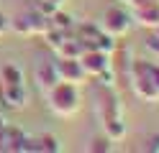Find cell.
<instances>
[{
	"instance_id": "6da1fadb",
	"label": "cell",
	"mask_w": 159,
	"mask_h": 153,
	"mask_svg": "<svg viewBox=\"0 0 159 153\" xmlns=\"http://www.w3.org/2000/svg\"><path fill=\"white\" fill-rule=\"evenodd\" d=\"M44 95H46L49 110H52L54 115H59V117H72L80 110V105H82L77 84H69V82H59V84H54L49 92H44Z\"/></svg>"
},
{
	"instance_id": "7a4b0ae2",
	"label": "cell",
	"mask_w": 159,
	"mask_h": 153,
	"mask_svg": "<svg viewBox=\"0 0 159 153\" xmlns=\"http://www.w3.org/2000/svg\"><path fill=\"white\" fill-rule=\"evenodd\" d=\"M95 110H98V115H100L103 122L113 120V117H123V105H121V97H118L116 87H100L98 89Z\"/></svg>"
},
{
	"instance_id": "3957f363",
	"label": "cell",
	"mask_w": 159,
	"mask_h": 153,
	"mask_svg": "<svg viewBox=\"0 0 159 153\" xmlns=\"http://www.w3.org/2000/svg\"><path fill=\"white\" fill-rule=\"evenodd\" d=\"M131 23H134V18H131V13H128V10H123V8H108L105 13H103L100 28L118 38V36H123V33H128V31H131Z\"/></svg>"
},
{
	"instance_id": "277c9868",
	"label": "cell",
	"mask_w": 159,
	"mask_h": 153,
	"mask_svg": "<svg viewBox=\"0 0 159 153\" xmlns=\"http://www.w3.org/2000/svg\"><path fill=\"white\" fill-rule=\"evenodd\" d=\"M80 64H82L87 77H95V74H100L103 69L113 66L111 64V54H105L100 49H85L82 54H80Z\"/></svg>"
},
{
	"instance_id": "5b68a950",
	"label": "cell",
	"mask_w": 159,
	"mask_h": 153,
	"mask_svg": "<svg viewBox=\"0 0 159 153\" xmlns=\"http://www.w3.org/2000/svg\"><path fill=\"white\" fill-rule=\"evenodd\" d=\"M0 151H11V153H31V135H26L21 128L5 125V138L0 143Z\"/></svg>"
},
{
	"instance_id": "8992f818",
	"label": "cell",
	"mask_w": 159,
	"mask_h": 153,
	"mask_svg": "<svg viewBox=\"0 0 159 153\" xmlns=\"http://www.w3.org/2000/svg\"><path fill=\"white\" fill-rule=\"evenodd\" d=\"M54 61H57V71H59V79L62 82H69V84H77V87L85 84L87 74H85L82 64H80V59H62V56H57Z\"/></svg>"
},
{
	"instance_id": "52a82bcc",
	"label": "cell",
	"mask_w": 159,
	"mask_h": 153,
	"mask_svg": "<svg viewBox=\"0 0 159 153\" xmlns=\"http://www.w3.org/2000/svg\"><path fill=\"white\" fill-rule=\"evenodd\" d=\"M59 71H57V61L46 59V61H39L36 64V84L41 92H49L54 84H59Z\"/></svg>"
},
{
	"instance_id": "ba28073f",
	"label": "cell",
	"mask_w": 159,
	"mask_h": 153,
	"mask_svg": "<svg viewBox=\"0 0 159 153\" xmlns=\"http://www.w3.org/2000/svg\"><path fill=\"white\" fill-rule=\"evenodd\" d=\"M64 151L59 135L54 133H41V135H31V153H59Z\"/></svg>"
},
{
	"instance_id": "9c48e42d",
	"label": "cell",
	"mask_w": 159,
	"mask_h": 153,
	"mask_svg": "<svg viewBox=\"0 0 159 153\" xmlns=\"http://www.w3.org/2000/svg\"><path fill=\"white\" fill-rule=\"evenodd\" d=\"M3 102H5V107H11V110H21L28 105V89L26 84H8L3 87Z\"/></svg>"
},
{
	"instance_id": "30bf717a",
	"label": "cell",
	"mask_w": 159,
	"mask_h": 153,
	"mask_svg": "<svg viewBox=\"0 0 159 153\" xmlns=\"http://www.w3.org/2000/svg\"><path fill=\"white\" fill-rule=\"evenodd\" d=\"M28 18V28H31V36H44L49 28H52V18L39 13V10H31V13H26Z\"/></svg>"
},
{
	"instance_id": "8fae6325",
	"label": "cell",
	"mask_w": 159,
	"mask_h": 153,
	"mask_svg": "<svg viewBox=\"0 0 159 153\" xmlns=\"http://www.w3.org/2000/svg\"><path fill=\"white\" fill-rule=\"evenodd\" d=\"M103 128H105V135L111 138L113 143H118V140L126 135V120H123V117H113V120H108V122H103Z\"/></svg>"
},
{
	"instance_id": "7c38bea8",
	"label": "cell",
	"mask_w": 159,
	"mask_h": 153,
	"mask_svg": "<svg viewBox=\"0 0 159 153\" xmlns=\"http://www.w3.org/2000/svg\"><path fill=\"white\" fill-rule=\"evenodd\" d=\"M49 18H52V28H59V31H64V33H69V36H72L75 18L69 15V13H62V10L57 8V10H54V13L49 15Z\"/></svg>"
},
{
	"instance_id": "4fadbf2b",
	"label": "cell",
	"mask_w": 159,
	"mask_h": 153,
	"mask_svg": "<svg viewBox=\"0 0 159 153\" xmlns=\"http://www.w3.org/2000/svg\"><path fill=\"white\" fill-rule=\"evenodd\" d=\"M0 79H3V87L8 84H23V71L16 64H5L3 71H0Z\"/></svg>"
},
{
	"instance_id": "5bb4252c",
	"label": "cell",
	"mask_w": 159,
	"mask_h": 153,
	"mask_svg": "<svg viewBox=\"0 0 159 153\" xmlns=\"http://www.w3.org/2000/svg\"><path fill=\"white\" fill-rule=\"evenodd\" d=\"M67 36H69V33H64V31H59V28H49L46 33H44V41H46V46L52 49V51H57Z\"/></svg>"
},
{
	"instance_id": "9a60e30c",
	"label": "cell",
	"mask_w": 159,
	"mask_h": 153,
	"mask_svg": "<svg viewBox=\"0 0 159 153\" xmlns=\"http://www.w3.org/2000/svg\"><path fill=\"white\" fill-rule=\"evenodd\" d=\"M87 151H93V153H108V151H113V140L108 138V135H100V138H95L90 140V146H87Z\"/></svg>"
},
{
	"instance_id": "2e32d148",
	"label": "cell",
	"mask_w": 159,
	"mask_h": 153,
	"mask_svg": "<svg viewBox=\"0 0 159 153\" xmlns=\"http://www.w3.org/2000/svg\"><path fill=\"white\" fill-rule=\"evenodd\" d=\"M11 31H16L18 36H31V28H28V18H26V13H21L18 18L11 20Z\"/></svg>"
},
{
	"instance_id": "e0dca14e",
	"label": "cell",
	"mask_w": 159,
	"mask_h": 153,
	"mask_svg": "<svg viewBox=\"0 0 159 153\" xmlns=\"http://www.w3.org/2000/svg\"><path fill=\"white\" fill-rule=\"evenodd\" d=\"M34 10H39V13H44V15H52L54 10H57V5H54V3H49V0H36Z\"/></svg>"
},
{
	"instance_id": "ac0fdd59",
	"label": "cell",
	"mask_w": 159,
	"mask_h": 153,
	"mask_svg": "<svg viewBox=\"0 0 159 153\" xmlns=\"http://www.w3.org/2000/svg\"><path fill=\"white\" fill-rule=\"evenodd\" d=\"M144 151H152V153H159V133H154V135H149L144 140Z\"/></svg>"
},
{
	"instance_id": "d6986e66",
	"label": "cell",
	"mask_w": 159,
	"mask_h": 153,
	"mask_svg": "<svg viewBox=\"0 0 159 153\" xmlns=\"http://www.w3.org/2000/svg\"><path fill=\"white\" fill-rule=\"evenodd\" d=\"M146 51H149V54H154V56L159 59V36H152V38H149V44H146Z\"/></svg>"
},
{
	"instance_id": "ffe728a7",
	"label": "cell",
	"mask_w": 159,
	"mask_h": 153,
	"mask_svg": "<svg viewBox=\"0 0 159 153\" xmlns=\"http://www.w3.org/2000/svg\"><path fill=\"white\" fill-rule=\"evenodd\" d=\"M149 77H152V82H154V84L159 87V64H154V61H149Z\"/></svg>"
},
{
	"instance_id": "44dd1931",
	"label": "cell",
	"mask_w": 159,
	"mask_h": 153,
	"mask_svg": "<svg viewBox=\"0 0 159 153\" xmlns=\"http://www.w3.org/2000/svg\"><path fill=\"white\" fill-rule=\"evenodd\" d=\"M8 31H11V18L0 13V36H3V33H8Z\"/></svg>"
},
{
	"instance_id": "7402d4cb",
	"label": "cell",
	"mask_w": 159,
	"mask_h": 153,
	"mask_svg": "<svg viewBox=\"0 0 159 153\" xmlns=\"http://www.w3.org/2000/svg\"><path fill=\"white\" fill-rule=\"evenodd\" d=\"M5 125H8V122H5V117L0 115V143H3V138H5Z\"/></svg>"
},
{
	"instance_id": "603a6c76",
	"label": "cell",
	"mask_w": 159,
	"mask_h": 153,
	"mask_svg": "<svg viewBox=\"0 0 159 153\" xmlns=\"http://www.w3.org/2000/svg\"><path fill=\"white\" fill-rule=\"evenodd\" d=\"M154 36H159V23H157V26H154Z\"/></svg>"
},
{
	"instance_id": "cb8c5ba5",
	"label": "cell",
	"mask_w": 159,
	"mask_h": 153,
	"mask_svg": "<svg viewBox=\"0 0 159 153\" xmlns=\"http://www.w3.org/2000/svg\"><path fill=\"white\" fill-rule=\"evenodd\" d=\"M128 3H131V0H128Z\"/></svg>"
}]
</instances>
